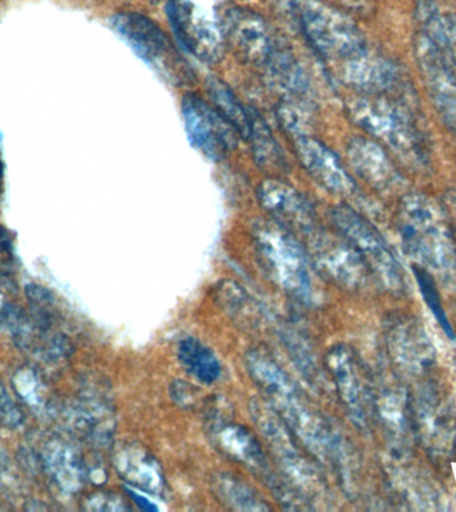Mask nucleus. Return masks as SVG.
Wrapping results in <instances>:
<instances>
[{"label":"nucleus","instance_id":"obj_1","mask_svg":"<svg viewBox=\"0 0 456 512\" xmlns=\"http://www.w3.org/2000/svg\"><path fill=\"white\" fill-rule=\"evenodd\" d=\"M248 372L263 399L284 420L312 456L335 462L340 456V442L322 414L271 356L259 350L248 352Z\"/></svg>","mask_w":456,"mask_h":512},{"label":"nucleus","instance_id":"obj_2","mask_svg":"<svg viewBox=\"0 0 456 512\" xmlns=\"http://www.w3.org/2000/svg\"><path fill=\"white\" fill-rule=\"evenodd\" d=\"M396 228L404 254L444 279L456 276V243L442 206L412 192L400 199Z\"/></svg>","mask_w":456,"mask_h":512},{"label":"nucleus","instance_id":"obj_3","mask_svg":"<svg viewBox=\"0 0 456 512\" xmlns=\"http://www.w3.org/2000/svg\"><path fill=\"white\" fill-rule=\"evenodd\" d=\"M255 248L268 275L288 295L308 302L312 298L310 260L295 234L275 220L254 231Z\"/></svg>","mask_w":456,"mask_h":512},{"label":"nucleus","instance_id":"obj_4","mask_svg":"<svg viewBox=\"0 0 456 512\" xmlns=\"http://www.w3.org/2000/svg\"><path fill=\"white\" fill-rule=\"evenodd\" d=\"M252 418L271 448L287 480L307 498H318L324 490V483L314 456L308 455L307 448L296 438L290 427L284 423L274 408L262 399L251 404Z\"/></svg>","mask_w":456,"mask_h":512},{"label":"nucleus","instance_id":"obj_5","mask_svg":"<svg viewBox=\"0 0 456 512\" xmlns=\"http://www.w3.org/2000/svg\"><path fill=\"white\" fill-rule=\"evenodd\" d=\"M384 95H366L355 100L350 106L352 120L400 155L411 158L414 163L424 162L426 150L410 110Z\"/></svg>","mask_w":456,"mask_h":512},{"label":"nucleus","instance_id":"obj_6","mask_svg":"<svg viewBox=\"0 0 456 512\" xmlns=\"http://www.w3.org/2000/svg\"><path fill=\"white\" fill-rule=\"evenodd\" d=\"M226 0H170L168 16L184 50L214 62L226 39Z\"/></svg>","mask_w":456,"mask_h":512},{"label":"nucleus","instance_id":"obj_7","mask_svg":"<svg viewBox=\"0 0 456 512\" xmlns=\"http://www.w3.org/2000/svg\"><path fill=\"white\" fill-rule=\"evenodd\" d=\"M304 34L327 59L347 62L368 51L362 31L348 16L320 0H295Z\"/></svg>","mask_w":456,"mask_h":512},{"label":"nucleus","instance_id":"obj_8","mask_svg":"<svg viewBox=\"0 0 456 512\" xmlns=\"http://www.w3.org/2000/svg\"><path fill=\"white\" fill-rule=\"evenodd\" d=\"M331 220L335 230L362 254L371 270L382 278L390 290H403L404 279L398 260L380 232L367 219L354 208L342 204L332 208Z\"/></svg>","mask_w":456,"mask_h":512},{"label":"nucleus","instance_id":"obj_9","mask_svg":"<svg viewBox=\"0 0 456 512\" xmlns=\"http://www.w3.org/2000/svg\"><path fill=\"white\" fill-rule=\"evenodd\" d=\"M316 268L346 288L362 287L372 270L362 254L338 230L316 227L306 236Z\"/></svg>","mask_w":456,"mask_h":512},{"label":"nucleus","instance_id":"obj_10","mask_svg":"<svg viewBox=\"0 0 456 512\" xmlns=\"http://www.w3.org/2000/svg\"><path fill=\"white\" fill-rule=\"evenodd\" d=\"M416 59L428 92L444 123L456 132V68L450 48L436 43L422 31L416 35Z\"/></svg>","mask_w":456,"mask_h":512},{"label":"nucleus","instance_id":"obj_11","mask_svg":"<svg viewBox=\"0 0 456 512\" xmlns=\"http://www.w3.org/2000/svg\"><path fill=\"white\" fill-rule=\"evenodd\" d=\"M211 439L228 458L250 468L254 474L270 484L276 494L287 499L286 483L272 472L270 460L263 450L262 443L246 426L232 422L216 423L211 427Z\"/></svg>","mask_w":456,"mask_h":512},{"label":"nucleus","instance_id":"obj_12","mask_svg":"<svg viewBox=\"0 0 456 512\" xmlns=\"http://www.w3.org/2000/svg\"><path fill=\"white\" fill-rule=\"evenodd\" d=\"M182 114L184 127L194 147L208 158H224L234 143L236 131L219 115L214 106H210L199 96L188 94L183 98Z\"/></svg>","mask_w":456,"mask_h":512},{"label":"nucleus","instance_id":"obj_13","mask_svg":"<svg viewBox=\"0 0 456 512\" xmlns=\"http://www.w3.org/2000/svg\"><path fill=\"white\" fill-rule=\"evenodd\" d=\"M114 26L140 58L167 75L175 71L176 64H183L168 36L146 16L120 14L114 19Z\"/></svg>","mask_w":456,"mask_h":512},{"label":"nucleus","instance_id":"obj_14","mask_svg":"<svg viewBox=\"0 0 456 512\" xmlns=\"http://www.w3.org/2000/svg\"><path fill=\"white\" fill-rule=\"evenodd\" d=\"M416 430L428 452L448 456L456 444V418L447 399L434 388L420 394L414 411Z\"/></svg>","mask_w":456,"mask_h":512},{"label":"nucleus","instance_id":"obj_15","mask_svg":"<svg viewBox=\"0 0 456 512\" xmlns=\"http://www.w3.org/2000/svg\"><path fill=\"white\" fill-rule=\"evenodd\" d=\"M258 196L260 204L271 214L272 219L292 234L306 238L318 227L314 208L294 187L271 179L259 186Z\"/></svg>","mask_w":456,"mask_h":512},{"label":"nucleus","instance_id":"obj_16","mask_svg":"<svg viewBox=\"0 0 456 512\" xmlns=\"http://www.w3.org/2000/svg\"><path fill=\"white\" fill-rule=\"evenodd\" d=\"M327 367L344 406L356 422L367 418L368 388L354 351L338 344L328 351Z\"/></svg>","mask_w":456,"mask_h":512},{"label":"nucleus","instance_id":"obj_17","mask_svg":"<svg viewBox=\"0 0 456 512\" xmlns=\"http://www.w3.org/2000/svg\"><path fill=\"white\" fill-rule=\"evenodd\" d=\"M226 38L252 62L266 66L272 52L278 48L264 22L255 12L230 8L226 20Z\"/></svg>","mask_w":456,"mask_h":512},{"label":"nucleus","instance_id":"obj_18","mask_svg":"<svg viewBox=\"0 0 456 512\" xmlns=\"http://www.w3.org/2000/svg\"><path fill=\"white\" fill-rule=\"evenodd\" d=\"M296 154L308 174L335 194H350L354 183L338 156L318 139L302 136L296 140Z\"/></svg>","mask_w":456,"mask_h":512},{"label":"nucleus","instance_id":"obj_19","mask_svg":"<svg viewBox=\"0 0 456 512\" xmlns=\"http://www.w3.org/2000/svg\"><path fill=\"white\" fill-rule=\"evenodd\" d=\"M343 76L348 84L366 95L390 94L400 86L395 64L370 51L344 62Z\"/></svg>","mask_w":456,"mask_h":512},{"label":"nucleus","instance_id":"obj_20","mask_svg":"<svg viewBox=\"0 0 456 512\" xmlns=\"http://www.w3.org/2000/svg\"><path fill=\"white\" fill-rule=\"evenodd\" d=\"M347 154L356 174L372 187L386 190L399 182V174L394 164L386 151L374 140L352 139L348 144Z\"/></svg>","mask_w":456,"mask_h":512},{"label":"nucleus","instance_id":"obj_21","mask_svg":"<svg viewBox=\"0 0 456 512\" xmlns=\"http://www.w3.org/2000/svg\"><path fill=\"white\" fill-rule=\"evenodd\" d=\"M116 467L126 482L139 490L155 495H162L166 490L162 467L139 444L130 443L120 448L116 455Z\"/></svg>","mask_w":456,"mask_h":512},{"label":"nucleus","instance_id":"obj_22","mask_svg":"<svg viewBox=\"0 0 456 512\" xmlns=\"http://www.w3.org/2000/svg\"><path fill=\"white\" fill-rule=\"evenodd\" d=\"M178 359L184 370L200 383L214 384L222 376V364L215 352L191 336L180 340Z\"/></svg>","mask_w":456,"mask_h":512},{"label":"nucleus","instance_id":"obj_23","mask_svg":"<svg viewBox=\"0 0 456 512\" xmlns=\"http://www.w3.org/2000/svg\"><path fill=\"white\" fill-rule=\"evenodd\" d=\"M212 491L224 506L235 511H267L270 506L238 476L220 472L212 479Z\"/></svg>","mask_w":456,"mask_h":512},{"label":"nucleus","instance_id":"obj_24","mask_svg":"<svg viewBox=\"0 0 456 512\" xmlns=\"http://www.w3.org/2000/svg\"><path fill=\"white\" fill-rule=\"evenodd\" d=\"M392 350L412 367H424L434 360L432 348L426 336L420 334L418 328L404 324L391 331Z\"/></svg>","mask_w":456,"mask_h":512},{"label":"nucleus","instance_id":"obj_25","mask_svg":"<svg viewBox=\"0 0 456 512\" xmlns=\"http://www.w3.org/2000/svg\"><path fill=\"white\" fill-rule=\"evenodd\" d=\"M208 92H210L212 106L219 115L234 128L236 134L248 139L251 131V115L232 94L230 88L219 79H210Z\"/></svg>","mask_w":456,"mask_h":512},{"label":"nucleus","instance_id":"obj_26","mask_svg":"<svg viewBox=\"0 0 456 512\" xmlns=\"http://www.w3.org/2000/svg\"><path fill=\"white\" fill-rule=\"evenodd\" d=\"M412 272H414L416 282L419 284V290L422 292L424 302H426L428 308H430L448 338L455 340L454 328H452L450 320L447 318L446 311H444L442 299H440L439 291L438 288H436L435 279L431 271L427 270L424 266H420L418 263H414L412 264Z\"/></svg>","mask_w":456,"mask_h":512},{"label":"nucleus","instance_id":"obj_27","mask_svg":"<svg viewBox=\"0 0 456 512\" xmlns=\"http://www.w3.org/2000/svg\"><path fill=\"white\" fill-rule=\"evenodd\" d=\"M248 139L252 142L255 158L260 166L271 168L282 166L280 148L264 120L254 119L251 116V131Z\"/></svg>","mask_w":456,"mask_h":512},{"label":"nucleus","instance_id":"obj_28","mask_svg":"<svg viewBox=\"0 0 456 512\" xmlns=\"http://www.w3.org/2000/svg\"><path fill=\"white\" fill-rule=\"evenodd\" d=\"M14 268V252L10 236L0 227V275L10 274Z\"/></svg>","mask_w":456,"mask_h":512},{"label":"nucleus","instance_id":"obj_29","mask_svg":"<svg viewBox=\"0 0 456 512\" xmlns=\"http://www.w3.org/2000/svg\"><path fill=\"white\" fill-rule=\"evenodd\" d=\"M442 210L446 216L448 226L456 239V188H450L442 196Z\"/></svg>","mask_w":456,"mask_h":512}]
</instances>
